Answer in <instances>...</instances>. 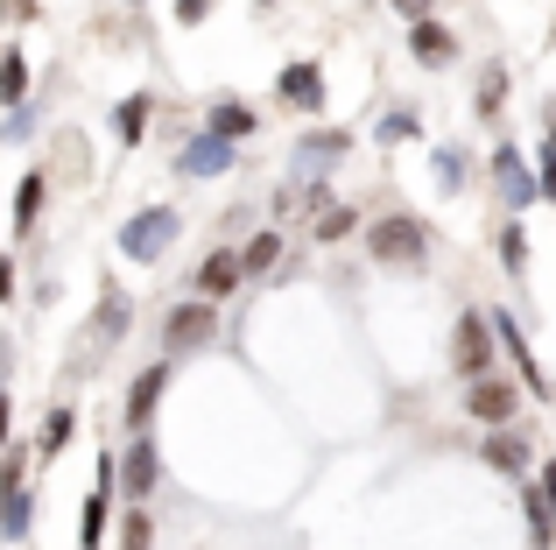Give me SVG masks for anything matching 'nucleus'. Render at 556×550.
Wrapping results in <instances>:
<instances>
[{
  "label": "nucleus",
  "instance_id": "nucleus-32",
  "mask_svg": "<svg viewBox=\"0 0 556 550\" xmlns=\"http://www.w3.org/2000/svg\"><path fill=\"white\" fill-rule=\"evenodd\" d=\"M394 8H402L408 22H430V0H394Z\"/></svg>",
  "mask_w": 556,
  "mask_h": 550
},
{
  "label": "nucleus",
  "instance_id": "nucleus-5",
  "mask_svg": "<svg viewBox=\"0 0 556 550\" xmlns=\"http://www.w3.org/2000/svg\"><path fill=\"white\" fill-rule=\"evenodd\" d=\"M465 410H472L479 424H493V430H501L507 416H515V382H501V374L472 382V388H465Z\"/></svg>",
  "mask_w": 556,
  "mask_h": 550
},
{
  "label": "nucleus",
  "instance_id": "nucleus-27",
  "mask_svg": "<svg viewBox=\"0 0 556 550\" xmlns=\"http://www.w3.org/2000/svg\"><path fill=\"white\" fill-rule=\"evenodd\" d=\"M501 99H507V78H501V71H486V78H479V113H493Z\"/></svg>",
  "mask_w": 556,
  "mask_h": 550
},
{
  "label": "nucleus",
  "instance_id": "nucleus-29",
  "mask_svg": "<svg viewBox=\"0 0 556 550\" xmlns=\"http://www.w3.org/2000/svg\"><path fill=\"white\" fill-rule=\"evenodd\" d=\"M121 537H127V550H149V515L135 509V515H127V529H121Z\"/></svg>",
  "mask_w": 556,
  "mask_h": 550
},
{
  "label": "nucleus",
  "instance_id": "nucleus-20",
  "mask_svg": "<svg viewBox=\"0 0 556 550\" xmlns=\"http://www.w3.org/2000/svg\"><path fill=\"white\" fill-rule=\"evenodd\" d=\"M275 254H282V234H254V240H247V254H240V268L261 275V268H275Z\"/></svg>",
  "mask_w": 556,
  "mask_h": 550
},
{
  "label": "nucleus",
  "instance_id": "nucleus-31",
  "mask_svg": "<svg viewBox=\"0 0 556 550\" xmlns=\"http://www.w3.org/2000/svg\"><path fill=\"white\" fill-rule=\"evenodd\" d=\"M535 495H543V509L556 515V459H543V487H535Z\"/></svg>",
  "mask_w": 556,
  "mask_h": 550
},
{
  "label": "nucleus",
  "instance_id": "nucleus-21",
  "mask_svg": "<svg viewBox=\"0 0 556 550\" xmlns=\"http://www.w3.org/2000/svg\"><path fill=\"white\" fill-rule=\"evenodd\" d=\"M22 92H28V64H22V57H8V64H0V99L22 107Z\"/></svg>",
  "mask_w": 556,
  "mask_h": 550
},
{
  "label": "nucleus",
  "instance_id": "nucleus-22",
  "mask_svg": "<svg viewBox=\"0 0 556 550\" xmlns=\"http://www.w3.org/2000/svg\"><path fill=\"white\" fill-rule=\"evenodd\" d=\"M71 430H78V416H71V410H50V424H42V452H64Z\"/></svg>",
  "mask_w": 556,
  "mask_h": 550
},
{
  "label": "nucleus",
  "instance_id": "nucleus-17",
  "mask_svg": "<svg viewBox=\"0 0 556 550\" xmlns=\"http://www.w3.org/2000/svg\"><path fill=\"white\" fill-rule=\"evenodd\" d=\"M106 501H113V487H92L85 523H78V550H99V537H106Z\"/></svg>",
  "mask_w": 556,
  "mask_h": 550
},
{
  "label": "nucleus",
  "instance_id": "nucleus-15",
  "mask_svg": "<svg viewBox=\"0 0 556 550\" xmlns=\"http://www.w3.org/2000/svg\"><path fill=\"white\" fill-rule=\"evenodd\" d=\"M254 107H240V99H218V107H212V127H204V135H218V141H247V135H254Z\"/></svg>",
  "mask_w": 556,
  "mask_h": 550
},
{
  "label": "nucleus",
  "instance_id": "nucleus-25",
  "mask_svg": "<svg viewBox=\"0 0 556 550\" xmlns=\"http://www.w3.org/2000/svg\"><path fill=\"white\" fill-rule=\"evenodd\" d=\"M374 135H380V141H408V135H416V113H388Z\"/></svg>",
  "mask_w": 556,
  "mask_h": 550
},
{
  "label": "nucleus",
  "instance_id": "nucleus-28",
  "mask_svg": "<svg viewBox=\"0 0 556 550\" xmlns=\"http://www.w3.org/2000/svg\"><path fill=\"white\" fill-rule=\"evenodd\" d=\"M99 332H127V303H121V297L99 303Z\"/></svg>",
  "mask_w": 556,
  "mask_h": 550
},
{
  "label": "nucleus",
  "instance_id": "nucleus-18",
  "mask_svg": "<svg viewBox=\"0 0 556 550\" xmlns=\"http://www.w3.org/2000/svg\"><path fill=\"white\" fill-rule=\"evenodd\" d=\"M141 121H149V92H135V99H121V113H113V135H121V141H127V149H135V141H141V135H149V127H141Z\"/></svg>",
  "mask_w": 556,
  "mask_h": 550
},
{
  "label": "nucleus",
  "instance_id": "nucleus-35",
  "mask_svg": "<svg viewBox=\"0 0 556 550\" xmlns=\"http://www.w3.org/2000/svg\"><path fill=\"white\" fill-rule=\"evenodd\" d=\"M549 170H556V121H549Z\"/></svg>",
  "mask_w": 556,
  "mask_h": 550
},
{
  "label": "nucleus",
  "instance_id": "nucleus-12",
  "mask_svg": "<svg viewBox=\"0 0 556 550\" xmlns=\"http://www.w3.org/2000/svg\"><path fill=\"white\" fill-rule=\"evenodd\" d=\"M282 99L296 113H317V107H325V78H317V64H289L282 71Z\"/></svg>",
  "mask_w": 556,
  "mask_h": 550
},
{
  "label": "nucleus",
  "instance_id": "nucleus-1",
  "mask_svg": "<svg viewBox=\"0 0 556 550\" xmlns=\"http://www.w3.org/2000/svg\"><path fill=\"white\" fill-rule=\"evenodd\" d=\"M367 248H374V262H402V268H416L422 254H430V226L408 220V212H394V220H374Z\"/></svg>",
  "mask_w": 556,
  "mask_h": 550
},
{
  "label": "nucleus",
  "instance_id": "nucleus-7",
  "mask_svg": "<svg viewBox=\"0 0 556 550\" xmlns=\"http://www.w3.org/2000/svg\"><path fill=\"white\" fill-rule=\"evenodd\" d=\"M163 388H169V360H155V367L135 374V388H127V424H135V430H149V416H155V402H163Z\"/></svg>",
  "mask_w": 556,
  "mask_h": 550
},
{
  "label": "nucleus",
  "instance_id": "nucleus-16",
  "mask_svg": "<svg viewBox=\"0 0 556 550\" xmlns=\"http://www.w3.org/2000/svg\"><path fill=\"white\" fill-rule=\"evenodd\" d=\"M486 466H493V473H515V480H521V473H529V445L507 438V430H493V438H486Z\"/></svg>",
  "mask_w": 556,
  "mask_h": 550
},
{
  "label": "nucleus",
  "instance_id": "nucleus-4",
  "mask_svg": "<svg viewBox=\"0 0 556 550\" xmlns=\"http://www.w3.org/2000/svg\"><path fill=\"white\" fill-rule=\"evenodd\" d=\"M218 332V311L212 303H177V311L163 317V339H169V353H190V346H204Z\"/></svg>",
  "mask_w": 556,
  "mask_h": 550
},
{
  "label": "nucleus",
  "instance_id": "nucleus-23",
  "mask_svg": "<svg viewBox=\"0 0 556 550\" xmlns=\"http://www.w3.org/2000/svg\"><path fill=\"white\" fill-rule=\"evenodd\" d=\"M353 205H325V220H317V240H345V234H353Z\"/></svg>",
  "mask_w": 556,
  "mask_h": 550
},
{
  "label": "nucleus",
  "instance_id": "nucleus-8",
  "mask_svg": "<svg viewBox=\"0 0 556 550\" xmlns=\"http://www.w3.org/2000/svg\"><path fill=\"white\" fill-rule=\"evenodd\" d=\"M155 480H163V466H155V445H149V438H135V445H127V459H121V495H127V501H141Z\"/></svg>",
  "mask_w": 556,
  "mask_h": 550
},
{
  "label": "nucleus",
  "instance_id": "nucleus-9",
  "mask_svg": "<svg viewBox=\"0 0 556 550\" xmlns=\"http://www.w3.org/2000/svg\"><path fill=\"white\" fill-rule=\"evenodd\" d=\"M177 170H184V177H218V170H232V141H218V135H198V141H184Z\"/></svg>",
  "mask_w": 556,
  "mask_h": 550
},
{
  "label": "nucleus",
  "instance_id": "nucleus-24",
  "mask_svg": "<svg viewBox=\"0 0 556 550\" xmlns=\"http://www.w3.org/2000/svg\"><path fill=\"white\" fill-rule=\"evenodd\" d=\"M501 262L515 268V275L529 268V234H521V226H507V234H501Z\"/></svg>",
  "mask_w": 556,
  "mask_h": 550
},
{
  "label": "nucleus",
  "instance_id": "nucleus-10",
  "mask_svg": "<svg viewBox=\"0 0 556 550\" xmlns=\"http://www.w3.org/2000/svg\"><path fill=\"white\" fill-rule=\"evenodd\" d=\"M486 325H493V339H501V346H507V353H515V367H521V382H529V388H535V396H549V382H543V360H535V353H529V339H521V332H515V317H501V311H493V317H486Z\"/></svg>",
  "mask_w": 556,
  "mask_h": 550
},
{
  "label": "nucleus",
  "instance_id": "nucleus-14",
  "mask_svg": "<svg viewBox=\"0 0 556 550\" xmlns=\"http://www.w3.org/2000/svg\"><path fill=\"white\" fill-rule=\"evenodd\" d=\"M408 50H416L422 64H451V57H458V42H451L444 22H416V28H408Z\"/></svg>",
  "mask_w": 556,
  "mask_h": 550
},
{
  "label": "nucleus",
  "instance_id": "nucleus-3",
  "mask_svg": "<svg viewBox=\"0 0 556 550\" xmlns=\"http://www.w3.org/2000/svg\"><path fill=\"white\" fill-rule=\"evenodd\" d=\"M451 367H458L465 382H486L493 374V325H486V311L458 317V332H451Z\"/></svg>",
  "mask_w": 556,
  "mask_h": 550
},
{
  "label": "nucleus",
  "instance_id": "nucleus-2",
  "mask_svg": "<svg viewBox=\"0 0 556 550\" xmlns=\"http://www.w3.org/2000/svg\"><path fill=\"white\" fill-rule=\"evenodd\" d=\"M169 240H177V212L169 205H149V212H135V220L121 226V254L127 262H163Z\"/></svg>",
  "mask_w": 556,
  "mask_h": 550
},
{
  "label": "nucleus",
  "instance_id": "nucleus-6",
  "mask_svg": "<svg viewBox=\"0 0 556 550\" xmlns=\"http://www.w3.org/2000/svg\"><path fill=\"white\" fill-rule=\"evenodd\" d=\"M0 537L8 543H22L28 537V487H22V466H0Z\"/></svg>",
  "mask_w": 556,
  "mask_h": 550
},
{
  "label": "nucleus",
  "instance_id": "nucleus-11",
  "mask_svg": "<svg viewBox=\"0 0 556 550\" xmlns=\"http://www.w3.org/2000/svg\"><path fill=\"white\" fill-rule=\"evenodd\" d=\"M493 177H501V191H507V205H535L543 198V184L529 177V163H521L515 149H493Z\"/></svg>",
  "mask_w": 556,
  "mask_h": 550
},
{
  "label": "nucleus",
  "instance_id": "nucleus-13",
  "mask_svg": "<svg viewBox=\"0 0 556 550\" xmlns=\"http://www.w3.org/2000/svg\"><path fill=\"white\" fill-rule=\"evenodd\" d=\"M240 254H232V248H218V254H204V268H198V289H204V297H232V289H240Z\"/></svg>",
  "mask_w": 556,
  "mask_h": 550
},
{
  "label": "nucleus",
  "instance_id": "nucleus-26",
  "mask_svg": "<svg viewBox=\"0 0 556 550\" xmlns=\"http://www.w3.org/2000/svg\"><path fill=\"white\" fill-rule=\"evenodd\" d=\"M437 177H444V191H458V177H465V155H458V149H437Z\"/></svg>",
  "mask_w": 556,
  "mask_h": 550
},
{
  "label": "nucleus",
  "instance_id": "nucleus-19",
  "mask_svg": "<svg viewBox=\"0 0 556 550\" xmlns=\"http://www.w3.org/2000/svg\"><path fill=\"white\" fill-rule=\"evenodd\" d=\"M42 184H50V177H22V191H14V234H28V226H36V212H42Z\"/></svg>",
  "mask_w": 556,
  "mask_h": 550
},
{
  "label": "nucleus",
  "instance_id": "nucleus-33",
  "mask_svg": "<svg viewBox=\"0 0 556 550\" xmlns=\"http://www.w3.org/2000/svg\"><path fill=\"white\" fill-rule=\"evenodd\" d=\"M8 424H14V402H8V388H0V445H8Z\"/></svg>",
  "mask_w": 556,
  "mask_h": 550
},
{
  "label": "nucleus",
  "instance_id": "nucleus-30",
  "mask_svg": "<svg viewBox=\"0 0 556 550\" xmlns=\"http://www.w3.org/2000/svg\"><path fill=\"white\" fill-rule=\"evenodd\" d=\"M345 149V135H311V141H303V155H339Z\"/></svg>",
  "mask_w": 556,
  "mask_h": 550
},
{
  "label": "nucleus",
  "instance_id": "nucleus-34",
  "mask_svg": "<svg viewBox=\"0 0 556 550\" xmlns=\"http://www.w3.org/2000/svg\"><path fill=\"white\" fill-rule=\"evenodd\" d=\"M8 297H14V268L0 262V303H8Z\"/></svg>",
  "mask_w": 556,
  "mask_h": 550
}]
</instances>
